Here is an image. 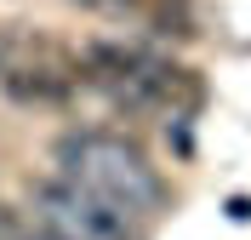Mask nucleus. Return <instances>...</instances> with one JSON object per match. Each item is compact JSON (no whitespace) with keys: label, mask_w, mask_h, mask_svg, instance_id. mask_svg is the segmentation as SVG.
<instances>
[{"label":"nucleus","mask_w":251,"mask_h":240,"mask_svg":"<svg viewBox=\"0 0 251 240\" xmlns=\"http://www.w3.org/2000/svg\"><path fill=\"white\" fill-rule=\"evenodd\" d=\"M80 80L103 92L114 109L126 114H166V109H194L200 103V80L194 69L166 63L143 46H126V40H86L80 52Z\"/></svg>","instance_id":"f257e3e1"},{"label":"nucleus","mask_w":251,"mask_h":240,"mask_svg":"<svg viewBox=\"0 0 251 240\" xmlns=\"http://www.w3.org/2000/svg\"><path fill=\"white\" fill-rule=\"evenodd\" d=\"M80 52L63 40L29 29V23H0V92L23 109H63L80 92Z\"/></svg>","instance_id":"7ed1b4c3"},{"label":"nucleus","mask_w":251,"mask_h":240,"mask_svg":"<svg viewBox=\"0 0 251 240\" xmlns=\"http://www.w3.org/2000/svg\"><path fill=\"white\" fill-rule=\"evenodd\" d=\"M29 212L57 240H137V217H126L120 206L97 200L92 189H80L69 177H40L29 189Z\"/></svg>","instance_id":"20e7f679"},{"label":"nucleus","mask_w":251,"mask_h":240,"mask_svg":"<svg viewBox=\"0 0 251 240\" xmlns=\"http://www.w3.org/2000/svg\"><path fill=\"white\" fill-rule=\"evenodd\" d=\"M57 177L92 189L97 200L120 206L126 217H154L166 206V183L149 166L137 143H126L114 132H69L57 137Z\"/></svg>","instance_id":"f03ea898"},{"label":"nucleus","mask_w":251,"mask_h":240,"mask_svg":"<svg viewBox=\"0 0 251 240\" xmlns=\"http://www.w3.org/2000/svg\"><path fill=\"white\" fill-rule=\"evenodd\" d=\"M0 240H57L34 212H6L0 206Z\"/></svg>","instance_id":"39448f33"}]
</instances>
